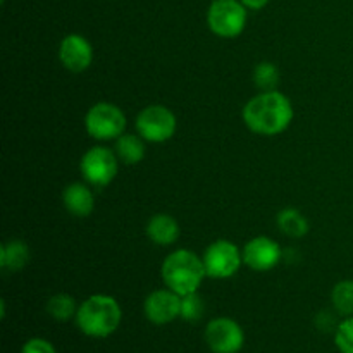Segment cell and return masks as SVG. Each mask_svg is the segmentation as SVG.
Instances as JSON below:
<instances>
[{"label": "cell", "instance_id": "6da1fadb", "mask_svg": "<svg viewBox=\"0 0 353 353\" xmlns=\"http://www.w3.org/2000/svg\"><path fill=\"white\" fill-rule=\"evenodd\" d=\"M293 105L286 95L278 90L261 92L252 97L241 110L243 123L252 133L262 137H276L283 133L292 124Z\"/></svg>", "mask_w": 353, "mask_h": 353}, {"label": "cell", "instance_id": "7a4b0ae2", "mask_svg": "<svg viewBox=\"0 0 353 353\" xmlns=\"http://www.w3.org/2000/svg\"><path fill=\"white\" fill-rule=\"evenodd\" d=\"M121 321H123V309L119 302L105 293L88 296L78 307L74 317L78 330L85 336L97 338V340L109 338L110 334L116 333L121 326Z\"/></svg>", "mask_w": 353, "mask_h": 353}, {"label": "cell", "instance_id": "3957f363", "mask_svg": "<svg viewBox=\"0 0 353 353\" xmlns=\"http://www.w3.org/2000/svg\"><path fill=\"white\" fill-rule=\"evenodd\" d=\"M161 276L165 288L172 290L179 296H185L199 292L203 279L207 278V272L202 257L192 250L179 248L162 262Z\"/></svg>", "mask_w": 353, "mask_h": 353}, {"label": "cell", "instance_id": "277c9868", "mask_svg": "<svg viewBox=\"0 0 353 353\" xmlns=\"http://www.w3.org/2000/svg\"><path fill=\"white\" fill-rule=\"evenodd\" d=\"M134 128L145 141L164 143L174 137L178 130V119L169 107L152 103L143 107L134 119Z\"/></svg>", "mask_w": 353, "mask_h": 353}, {"label": "cell", "instance_id": "5b68a950", "mask_svg": "<svg viewBox=\"0 0 353 353\" xmlns=\"http://www.w3.org/2000/svg\"><path fill=\"white\" fill-rule=\"evenodd\" d=\"M247 7L241 0H214L207 10V24L219 38H236L247 26Z\"/></svg>", "mask_w": 353, "mask_h": 353}, {"label": "cell", "instance_id": "8992f818", "mask_svg": "<svg viewBox=\"0 0 353 353\" xmlns=\"http://www.w3.org/2000/svg\"><path fill=\"white\" fill-rule=\"evenodd\" d=\"M86 133L100 141L117 140L126 130V116L112 102H97L85 116Z\"/></svg>", "mask_w": 353, "mask_h": 353}, {"label": "cell", "instance_id": "52a82bcc", "mask_svg": "<svg viewBox=\"0 0 353 353\" xmlns=\"http://www.w3.org/2000/svg\"><path fill=\"white\" fill-rule=\"evenodd\" d=\"M119 159L116 152L107 147H92L79 161V172L88 185L103 188L116 179Z\"/></svg>", "mask_w": 353, "mask_h": 353}, {"label": "cell", "instance_id": "ba28073f", "mask_svg": "<svg viewBox=\"0 0 353 353\" xmlns=\"http://www.w3.org/2000/svg\"><path fill=\"white\" fill-rule=\"evenodd\" d=\"M207 278L228 279L233 278L243 264V254L230 240H216L207 247L202 255Z\"/></svg>", "mask_w": 353, "mask_h": 353}, {"label": "cell", "instance_id": "9c48e42d", "mask_svg": "<svg viewBox=\"0 0 353 353\" xmlns=\"http://www.w3.org/2000/svg\"><path fill=\"white\" fill-rule=\"evenodd\" d=\"M205 343L212 353H240L245 345V331L231 317H216L205 327Z\"/></svg>", "mask_w": 353, "mask_h": 353}, {"label": "cell", "instance_id": "30bf717a", "mask_svg": "<svg viewBox=\"0 0 353 353\" xmlns=\"http://www.w3.org/2000/svg\"><path fill=\"white\" fill-rule=\"evenodd\" d=\"M143 314L155 326L171 324L181 316V296L169 288L155 290L145 299Z\"/></svg>", "mask_w": 353, "mask_h": 353}, {"label": "cell", "instance_id": "8fae6325", "mask_svg": "<svg viewBox=\"0 0 353 353\" xmlns=\"http://www.w3.org/2000/svg\"><path fill=\"white\" fill-rule=\"evenodd\" d=\"M243 264L255 272H268L281 262L283 250L278 241L269 236H255L241 250Z\"/></svg>", "mask_w": 353, "mask_h": 353}, {"label": "cell", "instance_id": "7c38bea8", "mask_svg": "<svg viewBox=\"0 0 353 353\" xmlns=\"http://www.w3.org/2000/svg\"><path fill=\"white\" fill-rule=\"evenodd\" d=\"M59 61L71 72L86 71L93 62L92 43L83 34H65L59 45Z\"/></svg>", "mask_w": 353, "mask_h": 353}, {"label": "cell", "instance_id": "4fadbf2b", "mask_svg": "<svg viewBox=\"0 0 353 353\" xmlns=\"http://www.w3.org/2000/svg\"><path fill=\"white\" fill-rule=\"evenodd\" d=\"M62 203L74 217H88L95 210V195L85 183H71L62 192Z\"/></svg>", "mask_w": 353, "mask_h": 353}, {"label": "cell", "instance_id": "5bb4252c", "mask_svg": "<svg viewBox=\"0 0 353 353\" xmlns=\"http://www.w3.org/2000/svg\"><path fill=\"white\" fill-rule=\"evenodd\" d=\"M147 236L159 247H171L179 240L181 228L171 214H155L147 223Z\"/></svg>", "mask_w": 353, "mask_h": 353}, {"label": "cell", "instance_id": "9a60e30c", "mask_svg": "<svg viewBox=\"0 0 353 353\" xmlns=\"http://www.w3.org/2000/svg\"><path fill=\"white\" fill-rule=\"evenodd\" d=\"M30 262V247L23 240L6 241L0 248V268L9 272H19Z\"/></svg>", "mask_w": 353, "mask_h": 353}, {"label": "cell", "instance_id": "2e32d148", "mask_svg": "<svg viewBox=\"0 0 353 353\" xmlns=\"http://www.w3.org/2000/svg\"><path fill=\"white\" fill-rule=\"evenodd\" d=\"M143 141L145 140L140 134H121L114 145V152H116L119 162L126 165L140 164L145 159V152H147Z\"/></svg>", "mask_w": 353, "mask_h": 353}, {"label": "cell", "instance_id": "e0dca14e", "mask_svg": "<svg viewBox=\"0 0 353 353\" xmlns=\"http://www.w3.org/2000/svg\"><path fill=\"white\" fill-rule=\"evenodd\" d=\"M276 224L279 231L290 238H303L309 233V221L300 210L296 209H283L276 216Z\"/></svg>", "mask_w": 353, "mask_h": 353}, {"label": "cell", "instance_id": "ac0fdd59", "mask_svg": "<svg viewBox=\"0 0 353 353\" xmlns=\"http://www.w3.org/2000/svg\"><path fill=\"white\" fill-rule=\"evenodd\" d=\"M78 307L79 305H76L74 296L68 295V293H57V295H52L50 299H48L45 310H47V314L54 321L68 323L69 319H74L76 317Z\"/></svg>", "mask_w": 353, "mask_h": 353}, {"label": "cell", "instance_id": "d6986e66", "mask_svg": "<svg viewBox=\"0 0 353 353\" xmlns=\"http://www.w3.org/2000/svg\"><path fill=\"white\" fill-rule=\"evenodd\" d=\"M334 312L343 317L353 316V279H341L331 290Z\"/></svg>", "mask_w": 353, "mask_h": 353}, {"label": "cell", "instance_id": "ffe728a7", "mask_svg": "<svg viewBox=\"0 0 353 353\" xmlns=\"http://www.w3.org/2000/svg\"><path fill=\"white\" fill-rule=\"evenodd\" d=\"M254 83L261 92L276 90L279 83V69L274 62L262 61L254 69Z\"/></svg>", "mask_w": 353, "mask_h": 353}, {"label": "cell", "instance_id": "44dd1931", "mask_svg": "<svg viewBox=\"0 0 353 353\" xmlns=\"http://www.w3.org/2000/svg\"><path fill=\"white\" fill-rule=\"evenodd\" d=\"M203 310H205V305H203V300L199 292L181 296V316L179 317L185 319L186 323H196L202 319Z\"/></svg>", "mask_w": 353, "mask_h": 353}, {"label": "cell", "instance_id": "7402d4cb", "mask_svg": "<svg viewBox=\"0 0 353 353\" xmlns=\"http://www.w3.org/2000/svg\"><path fill=\"white\" fill-rule=\"evenodd\" d=\"M334 345L340 353H353V316L338 323L334 330Z\"/></svg>", "mask_w": 353, "mask_h": 353}, {"label": "cell", "instance_id": "603a6c76", "mask_svg": "<svg viewBox=\"0 0 353 353\" xmlns=\"http://www.w3.org/2000/svg\"><path fill=\"white\" fill-rule=\"evenodd\" d=\"M21 353H57L54 345L45 338H30L21 347Z\"/></svg>", "mask_w": 353, "mask_h": 353}, {"label": "cell", "instance_id": "cb8c5ba5", "mask_svg": "<svg viewBox=\"0 0 353 353\" xmlns=\"http://www.w3.org/2000/svg\"><path fill=\"white\" fill-rule=\"evenodd\" d=\"M316 326L319 327V330H323V331H330V327L334 326L333 316H330V312H321V314H317V317H316ZM336 326H338V324H336ZM336 326H334V327H336Z\"/></svg>", "mask_w": 353, "mask_h": 353}, {"label": "cell", "instance_id": "d4e9b609", "mask_svg": "<svg viewBox=\"0 0 353 353\" xmlns=\"http://www.w3.org/2000/svg\"><path fill=\"white\" fill-rule=\"evenodd\" d=\"M241 3H243L248 10H261L268 6L269 0H241Z\"/></svg>", "mask_w": 353, "mask_h": 353}]
</instances>
